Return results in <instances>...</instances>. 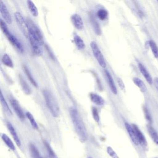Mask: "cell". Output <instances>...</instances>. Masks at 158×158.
<instances>
[{"mask_svg": "<svg viewBox=\"0 0 158 158\" xmlns=\"http://www.w3.org/2000/svg\"><path fill=\"white\" fill-rule=\"evenodd\" d=\"M28 25V37L33 51H37L44 44V39L41 31L36 25L30 19L27 20Z\"/></svg>", "mask_w": 158, "mask_h": 158, "instance_id": "6da1fadb", "label": "cell"}, {"mask_svg": "<svg viewBox=\"0 0 158 158\" xmlns=\"http://www.w3.org/2000/svg\"><path fill=\"white\" fill-rule=\"evenodd\" d=\"M70 114L75 130L81 142H86L88 139V133L85 124L77 110L74 107L70 109Z\"/></svg>", "mask_w": 158, "mask_h": 158, "instance_id": "7a4b0ae2", "label": "cell"}, {"mask_svg": "<svg viewBox=\"0 0 158 158\" xmlns=\"http://www.w3.org/2000/svg\"><path fill=\"white\" fill-rule=\"evenodd\" d=\"M42 92L46 104L52 114L54 117H58L60 115V108L54 96L47 89H44Z\"/></svg>", "mask_w": 158, "mask_h": 158, "instance_id": "3957f363", "label": "cell"}, {"mask_svg": "<svg viewBox=\"0 0 158 158\" xmlns=\"http://www.w3.org/2000/svg\"><path fill=\"white\" fill-rule=\"evenodd\" d=\"M1 28L4 35L6 36L8 40H9L11 44L20 52H24V47L23 44L18 40V39L15 36L9 31V28L7 27V24L4 20L2 19H1Z\"/></svg>", "mask_w": 158, "mask_h": 158, "instance_id": "277c9868", "label": "cell"}, {"mask_svg": "<svg viewBox=\"0 0 158 158\" xmlns=\"http://www.w3.org/2000/svg\"><path fill=\"white\" fill-rule=\"evenodd\" d=\"M90 47L93 52L94 57L98 61L99 65L102 68H105L106 66V63L105 59L100 50L99 48L97 43L95 41H92L90 43Z\"/></svg>", "mask_w": 158, "mask_h": 158, "instance_id": "5b68a950", "label": "cell"}, {"mask_svg": "<svg viewBox=\"0 0 158 158\" xmlns=\"http://www.w3.org/2000/svg\"><path fill=\"white\" fill-rule=\"evenodd\" d=\"M15 17L18 25L23 31L24 34L28 37V25L27 21L25 19L23 16L19 12H16L15 13Z\"/></svg>", "mask_w": 158, "mask_h": 158, "instance_id": "8992f818", "label": "cell"}, {"mask_svg": "<svg viewBox=\"0 0 158 158\" xmlns=\"http://www.w3.org/2000/svg\"><path fill=\"white\" fill-rule=\"evenodd\" d=\"M10 102L13 109H14L16 113V114H17L18 117L21 120H24L25 117L23 109L20 106L18 102L14 98H11L10 99Z\"/></svg>", "mask_w": 158, "mask_h": 158, "instance_id": "52a82bcc", "label": "cell"}, {"mask_svg": "<svg viewBox=\"0 0 158 158\" xmlns=\"http://www.w3.org/2000/svg\"><path fill=\"white\" fill-rule=\"evenodd\" d=\"M0 12L5 22L8 24L11 23L12 20L10 14L6 5L2 1L0 3Z\"/></svg>", "mask_w": 158, "mask_h": 158, "instance_id": "ba28073f", "label": "cell"}, {"mask_svg": "<svg viewBox=\"0 0 158 158\" xmlns=\"http://www.w3.org/2000/svg\"><path fill=\"white\" fill-rule=\"evenodd\" d=\"M71 20L76 28L78 30H83L84 29L85 27L84 22L80 15L77 14H74L71 17Z\"/></svg>", "mask_w": 158, "mask_h": 158, "instance_id": "9c48e42d", "label": "cell"}, {"mask_svg": "<svg viewBox=\"0 0 158 158\" xmlns=\"http://www.w3.org/2000/svg\"><path fill=\"white\" fill-rule=\"evenodd\" d=\"M132 127H133L135 133L139 144L142 147H146L147 145V140H146L145 136L142 134V132H141L139 127L135 124H133Z\"/></svg>", "mask_w": 158, "mask_h": 158, "instance_id": "30bf717a", "label": "cell"}, {"mask_svg": "<svg viewBox=\"0 0 158 158\" xmlns=\"http://www.w3.org/2000/svg\"><path fill=\"white\" fill-rule=\"evenodd\" d=\"M125 126L127 133L129 134V136H130L131 140H132L135 145L138 146L139 144V142L137 138L136 137V135L135 133L132 126L130 125L127 123H125Z\"/></svg>", "mask_w": 158, "mask_h": 158, "instance_id": "8fae6325", "label": "cell"}, {"mask_svg": "<svg viewBox=\"0 0 158 158\" xmlns=\"http://www.w3.org/2000/svg\"><path fill=\"white\" fill-rule=\"evenodd\" d=\"M138 65V68L139 71H140V73H141L142 75L144 76V78L147 80L148 83L149 85H152V83H153L152 77L150 75L148 72L147 71L146 68L144 67V65L141 64V63H139Z\"/></svg>", "mask_w": 158, "mask_h": 158, "instance_id": "7c38bea8", "label": "cell"}, {"mask_svg": "<svg viewBox=\"0 0 158 158\" xmlns=\"http://www.w3.org/2000/svg\"><path fill=\"white\" fill-rule=\"evenodd\" d=\"M7 127H8L9 131H10V133L11 135H12L13 138L14 139L16 145L18 147H20L21 146V140L19 139L18 135H17L15 129L14 127L9 122V123H7Z\"/></svg>", "mask_w": 158, "mask_h": 158, "instance_id": "4fadbf2b", "label": "cell"}, {"mask_svg": "<svg viewBox=\"0 0 158 158\" xmlns=\"http://www.w3.org/2000/svg\"><path fill=\"white\" fill-rule=\"evenodd\" d=\"M89 97H90L91 101L96 105L102 106L104 104L105 101H104V99L102 98V97H101L98 94L91 93L89 95Z\"/></svg>", "mask_w": 158, "mask_h": 158, "instance_id": "5bb4252c", "label": "cell"}, {"mask_svg": "<svg viewBox=\"0 0 158 158\" xmlns=\"http://www.w3.org/2000/svg\"><path fill=\"white\" fill-rule=\"evenodd\" d=\"M105 74L107 77V79H108V83H109V86L113 94H117V90L116 89V86L114 84L113 79L110 73L108 72L107 70H105Z\"/></svg>", "mask_w": 158, "mask_h": 158, "instance_id": "9a60e30c", "label": "cell"}, {"mask_svg": "<svg viewBox=\"0 0 158 158\" xmlns=\"http://www.w3.org/2000/svg\"><path fill=\"white\" fill-rule=\"evenodd\" d=\"M0 99H1V102L2 106V108H3L4 110L5 111V112H6L7 114H8V115H9V116H11V115H12V113L11 110L9 105L7 104V102L5 100V98L3 97L2 92L1 93Z\"/></svg>", "mask_w": 158, "mask_h": 158, "instance_id": "2e32d148", "label": "cell"}, {"mask_svg": "<svg viewBox=\"0 0 158 158\" xmlns=\"http://www.w3.org/2000/svg\"><path fill=\"white\" fill-rule=\"evenodd\" d=\"M19 80H20L21 86H22V89L24 93L27 95H30L31 93V89L29 87V85L26 82L23 77L21 75H19Z\"/></svg>", "mask_w": 158, "mask_h": 158, "instance_id": "e0dca14e", "label": "cell"}, {"mask_svg": "<svg viewBox=\"0 0 158 158\" xmlns=\"http://www.w3.org/2000/svg\"><path fill=\"white\" fill-rule=\"evenodd\" d=\"M147 130L153 141L158 145V134L155 129L151 125L147 126Z\"/></svg>", "mask_w": 158, "mask_h": 158, "instance_id": "ac0fdd59", "label": "cell"}, {"mask_svg": "<svg viewBox=\"0 0 158 158\" xmlns=\"http://www.w3.org/2000/svg\"><path fill=\"white\" fill-rule=\"evenodd\" d=\"M74 41L78 49L82 50L85 48V42L81 37L79 36L77 34L74 35Z\"/></svg>", "mask_w": 158, "mask_h": 158, "instance_id": "d6986e66", "label": "cell"}, {"mask_svg": "<svg viewBox=\"0 0 158 158\" xmlns=\"http://www.w3.org/2000/svg\"><path fill=\"white\" fill-rule=\"evenodd\" d=\"M133 81L134 84L140 89L141 92H146L147 89V87L144 82L141 79H139L138 77H135L133 78Z\"/></svg>", "mask_w": 158, "mask_h": 158, "instance_id": "ffe728a7", "label": "cell"}, {"mask_svg": "<svg viewBox=\"0 0 158 158\" xmlns=\"http://www.w3.org/2000/svg\"><path fill=\"white\" fill-rule=\"evenodd\" d=\"M2 140L5 142L6 145L8 146V148H10L12 151L15 150V148L14 144L7 135L5 134H2Z\"/></svg>", "mask_w": 158, "mask_h": 158, "instance_id": "44dd1931", "label": "cell"}, {"mask_svg": "<svg viewBox=\"0 0 158 158\" xmlns=\"http://www.w3.org/2000/svg\"><path fill=\"white\" fill-rule=\"evenodd\" d=\"M29 150L32 158H43L40 156L38 149L34 144L31 143L29 145Z\"/></svg>", "mask_w": 158, "mask_h": 158, "instance_id": "7402d4cb", "label": "cell"}, {"mask_svg": "<svg viewBox=\"0 0 158 158\" xmlns=\"http://www.w3.org/2000/svg\"><path fill=\"white\" fill-rule=\"evenodd\" d=\"M23 69L26 75L27 76V77H28V79H29L30 82H31V83L33 84V85H34V86H35V87H37L38 84L37 83V82H36L35 79H34L32 74L30 73V71H29L28 68H27V66L25 65V64H23Z\"/></svg>", "mask_w": 158, "mask_h": 158, "instance_id": "603a6c76", "label": "cell"}, {"mask_svg": "<svg viewBox=\"0 0 158 158\" xmlns=\"http://www.w3.org/2000/svg\"><path fill=\"white\" fill-rule=\"evenodd\" d=\"M27 6L33 16H37L39 15L38 10L35 5V3L30 0L27 1Z\"/></svg>", "mask_w": 158, "mask_h": 158, "instance_id": "cb8c5ba5", "label": "cell"}, {"mask_svg": "<svg viewBox=\"0 0 158 158\" xmlns=\"http://www.w3.org/2000/svg\"><path fill=\"white\" fill-rule=\"evenodd\" d=\"M2 60L3 64H5L8 67H10V68H13L14 67L13 62L10 57L8 54H5L3 55Z\"/></svg>", "mask_w": 158, "mask_h": 158, "instance_id": "d4e9b609", "label": "cell"}, {"mask_svg": "<svg viewBox=\"0 0 158 158\" xmlns=\"http://www.w3.org/2000/svg\"><path fill=\"white\" fill-rule=\"evenodd\" d=\"M148 45L153 53V56L156 59H158V47L153 40H151L148 42Z\"/></svg>", "mask_w": 158, "mask_h": 158, "instance_id": "484cf974", "label": "cell"}, {"mask_svg": "<svg viewBox=\"0 0 158 158\" xmlns=\"http://www.w3.org/2000/svg\"><path fill=\"white\" fill-rule=\"evenodd\" d=\"M90 20H91V23H92L96 34L100 35L101 34V32L100 28L98 22L96 21V19L93 17V16L90 17Z\"/></svg>", "mask_w": 158, "mask_h": 158, "instance_id": "4316f807", "label": "cell"}, {"mask_svg": "<svg viewBox=\"0 0 158 158\" xmlns=\"http://www.w3.org/2000/svg\"><path fill=\"white\" fill-rule=\"evenodd\" d=\"M97 16L98 18L102 21H104L108 17V13L107 10L104 9H100L97 12Z\"/></svg>", "mask_w": 158, "mask_h": 158, "instance_id": "83f0119b", "label": "cell"}, {"mask_svg": "<svg viewBox=\"0 0 158 158\" xmlns=\"http://www.w3.org/2000/svg\"><path fill=\"white\" fill-rule=\"evenodd\" d=\"M26 116L29 121H30L31 125L33 127V128L35 129H38L39 127L37 123L35 118H34L33 115L31 114V113H30V112H27Z\"/></svg>", "mask_w": 158, "mask_h": 158, "instance_id": "f1b7e54d", "label": "cell"}, {"mask_svg": "<svg viewBox=\"0 0 158 158\" xmlns=\"http://www.w3.org/2000/svg\"><path fill=\"white\" fill-rule=\"evenodd\" d=\"M44 145H45L46 148H47V151H48V153H49V156L50 158H54L55 154H54V152L52 151V148H51L48 142H46V141H44Z\"/></svg>", "mask_w": 158, "mask_h": 158, "instance_id": "f546056e", "label": "cell"}, {"mask_svg": "<svg viewBox=\"0 0 158 158\" xmlns=\"http://www.w3.org/2000/svg\"><path fill=\"white\" fill-rule=\"evenodd\" d=\"M92 115L94 120L97 123H98L100 121V117L98 109L96 107H93L92 108Z\"/></svg>", "mask_w": 158, "mask_h": 158, "instance_id": "4dcf8cb0", "label": "cell"}, {"mask_svg": "<svg viewBox=\"0 0 158 158\" xmlns=\"http://www.w3.org/2000/svg\"><path fill=\"white\" fill-rule=\"evenodd\" d=\"M107 152L112 158H119L116 152L110 147H108L107 149Z\"/></svg>", "mask_w": 158, "mask_h": 158, "instance_id": "1f68e13d", "label": "cell"}, {"mask_svg": "<svg viewBox=\"0 0 158 158\" xmlns=\"http://www.w3.org/2000/svg\"><path fill=\"white\" fill-rule=\"evenodd\" d=\"M144 112L146 120H147V121H148L150 124L152 122L151 116L147 108H145V107L144 108Z\"/></svg>", "mask_w": 158, "mask_h": 158, "instance_id": "d6a6232c", "label": "cell"}, {"mask_svg": "<svg viewBox=\"0 0 158 158\" xmlns=\"http://www.w3.org/2000/svg\"><path fill=\"white\" fill-rule=\"evenodd\" d=\"M117 83L119 85V87L121 88L122 90H124L125 89V87L124 84L122 79L118 77L117 79Z\"/></svg>", "mask_w": 158, "mask_h": 158, "instance_id": "836d02e7", "label": "cell"}, {"mask_svg": "<svg viewBox=\"0 0 158 158\" xmlns=\"http://www.w3.org/2000/svg\"><path fill=\"white\" fill-rule=\"evenodd\" d=\"M154 85H155V87L157 89L158 92V77H155L154 80Z\"/></svg>", "mask_w": 158, "mask_h": 158, "instance_id": "e575fe53", "label": "cell"}, {"mask_svg": "<svg viewBox=\"0 0 158 158\" xmlns=\"http://www.w3.org/2000/svg\"><path fill=\"white\" fill-rule=\"evenodd\" d=\"M88 158H92V157H89Z\"/></svg>", "mask_w": 158, "mask_h": 158, "instance_id": "d590c367", "label": "cell"}, {"mask_svg": "<svg viewBox=\"0 0 158 158\" xmlns=\"http://www.w3.org/2000/svg\"></svg>", "mask_w": 158, "mask_h": 158, "instance_id": "8d00e7d4", "label": "cell"}, {"mask_svg": "<svg viewBox=\"0 0 158 158\" xmlns=\"http://www.w3.org/2000/svg\"></svg>", "mask_w": 158, "mask_h": 158, "instance_id": "74e56055", "label": "cell"}]
</instances>
